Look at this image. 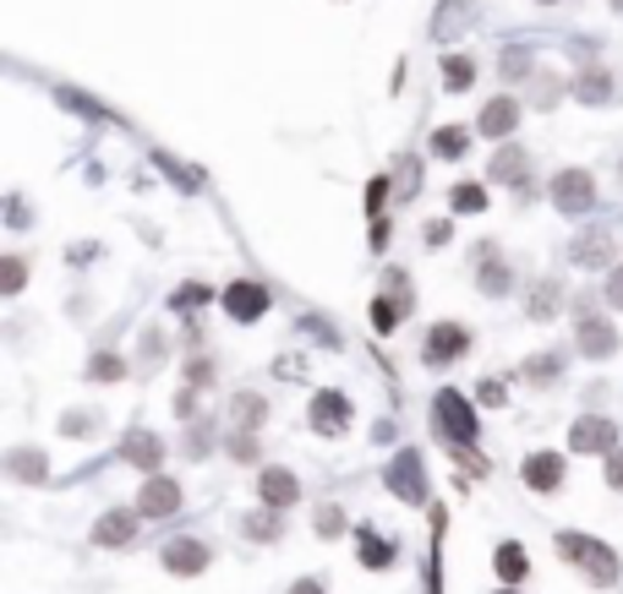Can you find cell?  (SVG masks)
I'll return each instance as SVG.
<instances>
[{
  "label": "cell",
  "instance_id": "1",
  "mask_svg": "<svg viewBox=\"0 0 623 594\" xmlns=\"http://www.w3.org/2000/svg\"><path fill=\"white\" fill-rule=\"evenodd\" d=\"M552 550L574 567V572H585L596 589H612L618 578H623V561H618V550L607 545V540H596V534H579V529H558L552 534Z\"/></svg>",
  "mask_w": 623,
  "mask_h": 594
},
{
  "label": "cell",
  "instance_id": "2",
  "mask_svg": "<svg viewBox=\"0 0 623 594\" xmlns=\"http://www.w3.org/2000/svg\"><path fill=\"white\" fill-rule=\"evenodd\" d=\"M416 311V289H411V273L405 268H383V289L372 295V333L378 338H389V333H400L405 327V317Z\"/></svg>",
  "mask_w": 623,
  "mask_h": 594
},
{
  "label": "cell",
  "instance_id": "3",
  "mask_svg": "<svg viewBox=\"0 0 623 594\" xmlns=\"http://www.w3.org/2000/svg\"><path fill=\"white\" fill-rule=\"evenodd\" d=\"M432 431H443L449 447H471V442L481 436L476 404H471L460 387H438V393H432Z\"/></svg>",
  "mask_w": 623,
  "mask_h": 594
},
{
  "label": "cell",
  "instance_id": "4",
  "mask_svg": "<svg viewBox=\"0 0 623 594\" xmlns=\"http://www.w3.org/2000/svg\"><path fill=\"white\" fill-rule=\"evenodd\" d=\"M383 485H389L394 502L427 507V458H422L416 447H400V453L389 458V469H383Z\"/></svg>",
  "mask_w": 623,
  "mask_h": 594
},
{
  "label": "cell",
  "instance_id": "5",
  "mask_svg": "<svg viewBox=\"0 0 623 594\" xmlns=\"http://www.w3.org/2000/svg\"><path fill=\"white\" fill-rule=\"evenodd\" d=\"M547 202H552V213H563V219H585V213L596 208V175H590V170H558V175L547 181Z\"/></svg>",
  "mask_w": 623,
  "mask_h": 594
},
{
  "label": "cell",
  "instance_id": "6",
  "mask_svg": "<svg viewBox=\"0 0 623 594\" xmlns=\"http://www.w3.org/2000/svg\"><path fill=\"white\" fill-rule=\"evenodd\" d=\"M471 355V327L465 322H432L422 333V366L427 371H449Z\"/></svg>",
  "mask_w": 623,
  "mask_h": 594
},
{
  "label": "cell",
  "instance_id": "7",
  "mask_svg": "<svg viewBox=\"0 0 623 594\" xmlns=\"http://www.w3.org/2000/svg\"><path fill=\"white\" fill-rule=\"evenodd\" d=\"M219 311H224L230 322L252 327V322H262V317L273 311V295H268V284H257V279H230V284L219 289Z\"/></svg>",
  "mask_w": 623,
  "mask_h": 594
},
{
  "label": "cell",
  "instance_id": "8",
  "mask_svg": "<svg viewBox=\"0 0 623 594\" xmlns=\"http://www.w3.org/2000/svg\"><path fill=\"white\" fill-rule=\"evenodd\" d=\"M351 420H356V409H351V393H340V387H318L312 393V404H306V425L318 431V436H345L351 431Z\"/></svg>",
  "mask_w": 623,
  "mask_h": 594
},
{
  "label": "cell",
  "instance_id": "9",
  "mask_svg": "<svg viewBox=\"0 0 623 594\" xmlns=\"http://www.w3.org/2000/svg\"><path fill=\"white\" fill-rule=\"evenodd\" d=\"M618 327H612V317H601V311H590V306H579V322H574V349L585 355V360H612L618 355Z\"/></svg>",
  "mask_w": 623,
  "mask_h": 594
},
{
  "label": "cell",
  "instance_id": "10",
  "mask_svg": "<svg viewBox=\"0 0 623 594\" xmlns=\"http://www.w3.org/2000/svg\"><path fill=\"white\" fill-rule=\"evenodd\" d=\"M208 561H213V550H208V540H197V534H175V540L159 545V567H164L170 578H203Z\"/></svg>",
  "mask_w": 623,
  "mask_h": 594
},
{
  "label": "cell",
  "instance_id": "11",
  "mask_svg": "<svg viewBox=\"0 0 623 594\" xmlns=\"http://www.w3.org/2000/svg\"><path fill=\"white\" fill-rule=\"evenodd\" d=\"M618 447V420L612 414H579L569 425V453H590V458H607Z\"/></svg>",
  "mask_w": 623,
  "mask_h": 594
},
{
  "label": "cell",
  "instance_id": "12",
  "mask_svg": "<svg viewBox=\"0 0 623 594\" xmlns=\"http://www.w3.org/2000/svg\"><path fill=\"white\" fill-rule=\"evenodd\" d=\"M137 507H110L94 529H88V545L94 550H132L137 545Z\"/></svg>",
  "mask_w": 623,
  "mask_h": 594
},
{
  "label": "cell",
  "instance_id": "13",
  "mask_svg": "<svg viewBox=\"0 0 623 594\" xmlns=\"http://www.w3.org/2000/svg\"><path fill=\"white\" fill-rule=\"evenodd\" d=\"M257 502L273 507V512H290V507L301 502V480H295V469H284V463H262V469H257Z\"/></svg>",
  "mask_w": 623,
  "mask_h": 594
},
{
  "label": "cell",
  "instance_id": "14",
  "mask_svg": "<svg viewBox=\"0 0 623 594\" xmlns=\"http://www.w3.org/2000/svg\"><path fill=\"white\" fill-rule=\"evenodd\" d=\"M181 480L175 474H143V491H137V512L143 518H175L181 512Z\"/></svg>",
  "mask_w": 623,
  "mask_h": 594
},
{
  "label": "cell",
  "instance_id": "15",
  "mask_svg": "<svg viewBox=\"0 0 623 594\" xmlns=\"http://www.w3.org/2000/svg\"><path fill=\"white\" fill-rule=\"evenodd\" d=\"M563 474H569V458H563V453H552V447H547V453H525V458H520V480H525L530 491H541V496H552V491L563 485Z\"/></svg>",
  "mask_w": 623,
  "mask_h": 594
},
{
  "label": "cell",
  "instance_id": "16",
  "mask_svg": "<svg viewBox=\"0 0 623 594\" xmlns=\"http://www.w3.org/2000/svg\"><path fill=\"white\" fill-rule=\"evenodd\" d=\"M121 458H126L137 474H164V442H159V431H148V425L126 431V442H121Z\"/></svg>",
  "mask_w": 623,
  "mask_h": 594
},
{
  "label": "cell",
  "instance_id": "17",
  "mask_svg": "<svg viewBox=\"0 0 623 594\" xmlns=\"http://www.w3.org/2000/svg\"><path fill=\"white\" fill-rule=\"evenodd\" d=\"M514 126H520V99H514V94L487 99V104H481V115H476V132H481V137H492V143H509V137H514Z\"/></svg>",
  "mask_w": 623,
  "mask_h": 594
},
{
  "label": "cell",
  "instance_id": "18",
  "mask_svg": "<svg viewBox=\"0 0 623 594\" xmlns=\"http://www.w3.org/2000/svg\"><path fill=\"white\" fill-rule=\"evenodd\" d=\"M356 561H362L367 572H389V567L400 561V540L378 534L372 523H356Z\"/></svg>",
  "mask_w": 623,
  "mask_h": 594
},
{
  "label": "cell",
  "instance_id": "19",
  "mask_svg": "<svg viewBox=\"0 0 623 594\" xmlns=\"http://www.w3.org/2000/svg\"><path fill=\"white\" fill-rule=\"evenodd\" d=\"M476 257H481V262H476V289H481L487 300H503V295L514 289V268L498 257V246H481Z\"/></svg>",
  "mask_w": 623,
  "mask_h": 594
},
{
  "label": "cell",
  "instance_id": "20",
  "mask_svg": "<svg viewBox=\"0 0 623 594\" xmlns=\"http://www.w3.org/2000/svg\"><path fill=\"white\" fill-rule=\"evenodd\" d=\"M569 262L574 268H618L612 262V230H585L569 240Z\"/></svg>",
  "mask_w": 623,
  "mask_h": 594
},
{
  "label": "cell",
  "instance_id": "21",
  "mask_svg": "<svg viewBox=\"0 0 623 594\" xmlns=\"http://www.w3.org/2000/svg\"><path fill=\"white\" fill-rule=\"evenodd\" d=\"M487 181H498V186H525V181H530V153H525L520 143H503V148L492 153V164H487Z\"/></svg>",
  "mask_w": 623,
  "mask_h": 594
},
{
  "label": "cell",
  "instance_id": "22",
  "mask_svg": "<svg viewBox=\"0 0 623 594\" xmlns=\"http://www.w3.org/2000/svg\"><path fill=\"white\" fill-rule=\"evenodd\" d=\"M563 311V279H536L530 289H525V322H552Z\"/></svg>",
  "mask_w": 623,
  "mask_h": 594
},
{
  "label": "cell",
  "instance_id": "23",
  "mask_svg": "<svg viewBox=\"0 0 623 594\" xmlns=\"http://www.w3.org/2000/svg\"><path fill=\"white\" fill-rule=\"evenodd\" d=\"M7 474L23 480V485H45V480H50V458H45V447H12V453H7Z\"/></svg>",
  "mask_w": 623,
  "mask_h": 594
},
{
  "label": "cell",
  "instance_id": "24",
  "mask_svg": "<svg viewBox=\"0 0 623 594\" xmlns=\"http://www.w3.org/2000/svg\"><path fill=\"white\" fill-rule=\"evenodd\" d=\"M569 94L579 99V104H612L618 99V88H612V72H601V66H590V72H579L574 83H569Z\"/></svg>",
  "mask_w": 623,
  "mask_h": 594
},
{
  "label": "cell",
  "instance_id": "25",
  "mask_svg": "<svg viewBox=\"0 0 623 594\" xmlns=\"http://www.w3.org/2000/svg\"><path fill=\"white\" fill-rule=\"evenodd\" d=\"M492 572H498L509 589L525 583V578H530V556H525V545H520V540H503V545L492 550Z\"/></svg>",
  "mask_w": 623,
  "mask_h": 594
},
{
  "label": "cell",
  "instance_id": "26",
  "mask_svg": "<svg viewBox=\"0 0 623 594\" xmlns=\"http://www.w3.org/2000/svg\"><path fill=\"white\" fill-rule=\"evenodd\" d=\"M563 366H569V355H563V349H547V355H530V360L520 366V376H525V387H552V382L563 376Z\"/></svg>",
  "mask_w": 623,
  "mask_h": 594
},
{
  "label": "cell",
  "instance_id": "27",
  "mask_svg": "<svg viewBox=\"0 0 623 594\" xmlns=\"http://www.w3.org/2000/svg\"><path fill=\"white\" fill-rule=\"evenodd\" d=\"M449 208H454L460 219H476V213H487V208H492V191H487L481 181H460V186L449 191Z\"/></svg>",
  "mask_w": 623,
  "mask_h": 594
},
{
  "label": "cell",
  "instance_id": "28",
  "mask_svg": "<svg viewBox=\"0 0 623 594\" xmlns=\"http://www.w3.org/2000/svg\"><path fill=\"white\" fill-rule=\"evenodd\" d=\"M230 414H235V431H262L268 398H262V393H235V398H230Z\"/></svg>",
  "mask_w": 623,
  "mask_h": 594
},
{
  "label": "cell",
  "instance_id": "29",
  "mask_svg": "<svg viewBox=\"0 0 623 594\" xmlns=\"http://www.w3.org/2000/svg\"><path fill=\"white\" fill-rule=\"evenodd\" d=\"M208 300H219V289H208V284H197V279H186V284H175V289H170V311H181V317L203 311Z\"/></svg>",
  "mask_w": 623,
  "mask_h": 594
},
{
  "label": "cell",
  "instance_id": "30",
  "mask_svg": "<svg viewBox=\"0 0 623 594\" xmlns=\"http://www.w3.org/2000/svg\"><path fill=\"white\" fill-rule=\"evenodd\" d=\"M83 376H88V382H126V376H132V360H121L115 349H99V355L83 366Z\"/></svg>",
  "mask_w": 623,
  "mask_h": 594
},
{
  "label": "cell",
  "instance_id": "31",
  "mask_svg": "<svg viewBox=\"0 0 623 594\" xmlns=\"http://www.w3.org/2000/svg\"><path fill=\"white\" fill-rule=\"evenodd\" d=\"M241 534H246V540H262V545H273V540L284 534V518H279L273 507H257V512H246V518H241Z\"/></svg>",
  "mask_w": 623,
  "mask_h": 594
},
{
  "label": "cell",
  "instance_id": "32",
  "mask_svg": "<svg viewBox=\"0 0 623 594\" xmlns=\"http://www.w3.org/2000/svg\"><path fill=\"white\" fill-rule=\"evenodd\" d=\"M427 148H432V159H449V164H454V159H465V148H471V132H465V126H438Z\"/></svg>",
  "mask_w": 623,
  "mask_h": 594
},
{
  "label": "cell",
  "instance_id": "33",
  "mask_svg": "<svg viewBox=\"0 0 623 594\" xmlns=\"http://www.w3.org/2000/svg\"><path fill=\"white\" fill-rule=\"evenodd\" d=\"M312 529H318V540H340V534H351V518H345L340 502H323L318 512H312Z\"/></svg>",
  "mask_w": 623,
  "mask_h": 594
},
{
  "label": "cell",
  "instance_id": "34",
  "mask_svg": "<svg viewBox=\"0 0 623 594\" xmlns=\"http://www.w3.org/2000/svg\"><path fill=\"white\" fill-rule=\"evenodd\" d=\"M416 191H422V159L416 153H400V164H394V197L411 202Z\"/></svg>",
  "mask_w": 623,
  "mask_h": 594
},
{
  "label": "cell",
  "instance_id": "35",
  "mask_svg": "<svg viewBox=\"0 0 623 594\" xmlns=\"http://www.w3.org/2000/svg\"><path fill=\"white\" fill-rule=\"evenodd\" d=\"M23 284H28V262H23L17 251H7V257H0V295L17 300V295H23Z\"/></svg>",
  "mask_w": 623,
  "mask_h": 594
},
{
  "label": "cell",
  "instance_id": "36",
  "mask_svg": "<svg viewBox=\"0 0 623 594\" xmlns=\"http://www.w3.org/2000/svg\"><path fill=\"white\" fill-rule=\"evenodd\" d=\"M471 83H476V61H471V55H449V61H443V88H449V94H465Z\"/></svg>",
  "mask_w": 623,
  "mask_h": 594
},
{
  "label": "cell",
  "instance_id": "37",
  "mask_svg": "<svg viewBox=\"0 0 623 594\" xmlns=\"http://www.w3.org/2000/svg\"><path fill=\"white\" fill-rule=\"evenodd\" d=\"M389 191H394V175L367 181V219H389Z\"/></svg>",
  "mask_w": 623,
  "mask_h": 594
},
{
  "label": "cell",
  "instance_id": "38",
  "mask_svg": "<svg viewBox=\"0 0 623 594\" xmlns=\"http://www.w3.org/2000/svg\"><path fill=\"white\" fill-rule=\"evenodd\" d=\"M530 66H536V55H530V45H509V50H503V77H509V83H520V77H530Z\"/></svg>",
  "mask_w": 623,
  "mask_h": 594
},
{
  "label": "cell",
  "instance_id": "39",
  "mask_svg": "<svg viewBox=\"0 0 623 594\" xmlns=\"http://www.w3.org/2000/svg\"><path fill=\"white\" fill-rule=\"evenodd\" d=\"M61 431L83 442V436H94V431H99V414H94V409H66V414H61Z\"/></svg>",
  "mask_w": 623,
  "mask_h": 594
},
{
  "label": "cell",
  "instance_id": "40",
  "mask_svg": "<svg viewBox=\"0 0 623 594\" xmlns=\"http://www.w3.org/2000/svg\"><path fill=\"white\" fill-rule=\"evenodd\" d=\"M213 376H219V366H213L208 355H192V360H186V387H197V393H203Z\"/></svg>",
  "mask_w": 623,
  "mask_h": 594
},
{
  "label": "cell",
  "instance_id": "41",
  "mask_svg": "<svg viewBox=\"0 0 623 594\" xmlns=\"http://www.w3.org/2000/svg\"><path fill=\"white\" fill-rule=\"evenodd\" d=\"M224 453H230V458H241V463H252V458H257V431H230Z\"/></svg>",
  "mask_w": 623,
  "mask_h": 594
},
{
  "label": "cell",
  "instance_id": "42",
  "mask_svg": "<svg viewBox=\"0 0 623 594\" xmlns=\"http://www.w3.org/2000/svg\"><path fill=\"white\" fill-rule=\"evenodd\" d=\"M601 480H607V491L623 496V447H612V453L601 458Z\"/></svg>",
  "mask_w": 623,
  "mask_h": 594
},
{
  "label": "cell",
  "instance_id": "43",
  "mask_svg": "<svg viewBox=\"0 0 623 594\" xmlns=\"http://www.w3.org/2000/svg\"><path fill=\"white\" fill-rule=\"evenodd\" d=\"M208 447H213L208 425H203V420H192V431H186V458H208Z\"/></svg>",
  "mask_w": 623,
  "mask_h": 594
},
{
  "label": "cell",
  "instance_id": "44",
  "mask_svg": "<svg viewBox=\"0 0 623 594\" xmlns=\"http://www.w3.org/2000/svg\"><path fill=\"white\" fill-rule=\"evenodd\" d=\"M449 453H454V463H460V469H465V474H471V480H476V474H481V480H487V469H492V463H487V458H481V453H471V447H449Z\"/></svg>",
  "mask_w": 623,
  "mask_h": 594
},
{
  "label": "cell",
  "instance_id": "45",
  "mask_svg": "<svg viewBox=\"0 0 623 594\" xmlns=\"http://www.w3.org/2000/svg\"><path fill=\"white\" fill-rule=\"evenodd\" d=\"M601 300H607L612 311H623V262H618V268H607V284H601Z\"/></svg>",
  "mask_w": 623,
  "mask_h": 594
},
{
  "label": "cell",
  "instance_id": "46",
  "mask_svg": "<svg viewBox=\"0 0 623 594\" xmlns=\"http://www.w3.org/2000/svg\"><path fill=\"white\" fill-rule=\"evenodd\" d=\"M7 224H12V230H28V224H34V213H28V202H23L17 191L7 197Z\"/></svg>",
  "mask_w": 623,
  "mask_h": 594
},
{
  "label": "cell",
  "instance_id": "47",
  "mask_svg": "<svg viewBox=\"0 0 623 594\" xmlns=\"http://www.w3.org/2000/svg\"><path fill=\"white\" fill-rule=\"evenodd\" d=\"M422 240H427V246H449V240H454V219H432V224L422 230Z\"/></svg>",
  "mask_w": 623,
  "mask_h": 594
},
{
  "label": "cell",
  "instance_id": "48",
  "mask_svg": "<svg viewBox=\"0 0 623 594\" xmlns=\"http://www.w3.org/2000/svg\"><path fill=\"white\" fill-rule=\"evenodd\" d=\"M159 360H164V333L148 327V333H143V366H159Z\"/></svg>",
  "mask_w": 623,
  "mask_h": 594
},
{
  "label": "cell",
  "instance_id": "49",
  "mask_svg": "<svg viewBox=\"0 0 623 594\" xmlns=\"http://www.w3.org/2000/svg\"><path fill=\"white\" fill-rule=\"evenodd\" d=\"M476 387H481L476 398H481L487 409H503V404H509V393H503V382H498V376H487V382H476Z\"/></svg>",
  "mask_w": 623,
  "mask_h": 594
},
{
  "label": "cell",
  "instance_id": "50",
  "mask_svg": "<svg viewBox=\"0 0 623 594\" xmlns=\"http://www.w3.org/2000/svg\"><path fill=\"white\" fill-rule=\"evenodd\" d=\"M301 333H318V338H323L329 349H340V333H334V327H329L323 317H301Z\"/></svg>",
  "mask_w": 623,
  "mask_h": 594
},
{
  "label": "cell",
  "instance_id": "51",
  "mask_svg": "<svg viewBox=\"0 0 623 594\" xmlns=\"http://www.w3.org/2000/svg\"><path fill=\"white\" fill-rule=\"evenodd\" d=\"M170 409H175V420H192V414H197V387H181V393L170 398Z\"/></svg>",
  "mask_w": 623,
  "mask_h": 594
},
{
  "label": "cell",
  "instance_id": "52",
  "mask_svg": "<svg viewBox=\"0 0 623 594\" xmlns=\"http://www.w3.org/2000/svg\"><path fill=\"white\" fill-rule=\"evenodd\" d=\"M159 170H164V175H170V181H181V186H186V191H197V175H186V170H181V164H175V159H164V153H159Z\"/></svg>",
  "mask_w": 623,
  "mask_h": 594
},
{
  "label": "cell",
  "instance_id": "53",
  "mask_svg": "<svg viewBox=\"0 0 623 594\" xmlns=\"http://www.w3.org/2000/svg\"><path fill=\"white\" fill-rule=\"evenodd\" d=\"M94 257H99V240H88V246H83V240L66 246V262H72V268H83V262H94Z\"/></svg>",
  "mask_w": 623,
  "mask_h": 594
},
{
  "label": "cell",
  "instance_id": "54",
  "mask_svg": "<svg viewBox=\"0 0 623 594\" xmlns=\"http://www.w3.org/2000/svg\"><path fill=\"white\" fill-rule=\"evenodd\" d=\"M290 594H329V583H323V578H295Z\"/></svg>",
  "mask_w": 623,
  "mask_h": 594
},
{
  "label": "cell",
  "instance_id": "55",
  "mask_svg": "<svg viewBox=\"0 0 623 594\" xmlns=\"http://www.w3.org/2000/svg\"><path fill=\"white\" fill-rule=\"evenodd\" d=\"M541 7H558V0H541Z\"/></svg>",
  "mask_w": 623,
  "mask_h": 594
},
{
  "label": "cell",
  "instance_id": "56",
  "mask_svg": "<svg viewBox=\"0 0 623 594\" xmlns=\"http://www.w3.org/2000/svg\"><path fill=\"white\" fill-rule=\"evenodd\" d=\"M498 594H514V589H498Z\"/></svg>",
  "mask_w": 623,
  "mask_h": 594
}]
</instances>
